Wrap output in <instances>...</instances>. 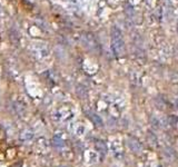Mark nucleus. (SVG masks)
<instances>
[{
  "instance_id": "obj_2",
  "label": "nucleus",
  "mask_w": 178,
  "mask_h": 167,
  "mask_svg": "<svg viewBox=\"0 0 178 167\" xmlns=\"http://www.w3.org/2000/svg\"><path fill=\"white\" fill-rule=\"evenodd\" d=\"M81 42L90 51H98L99 50L97 40H96V38L93 37V35H91V33H84L81 36Z\"/></svg>"
},
{
  "instance_id": "obj_5",
  "label": "nucleus",
  "mask_w": 178,
  "mask_h": 167,
  "mask_svg": "<svg viewBox=\"0 0 178 167\" xmlns=\"http://www.w3.org/2000/svg\"><path fill=\"white\" fill-rule=\"evenodd\" d=\"M76 92H77V95L80 97L81 99H85V98H87V96H88L87 89H86L84 86H78L77 89H76Z\"/></svg>"
},
{
  "instance_id": "obj_7",
  "label": "nucleus",
  "mask_w": 178,
  "mask_h": 167,
  "mask_svg": "<svg viewBox=\"0 0 178 167\" xmlns=\"http://www.w3.org/2000/svg\"><path fill=\"white\" fill-rule=\"evenodd\" d=\"M156 105L159 109H165L166 104L163 98H156Z\"/></svg>"
},
{
  "instance_id": "obj_4",
  "label": "nucleus",
  "mask_w": 178,
  "mask_h": 167,
  "mask_svg": "<svg viewBox=\"0 0 178 167\" xmlns=\"http://www.w3.org/2000/svg\"><path fill=\"white\" fill-rule=\"evenodd\" d=\"M89 118H90V120L93 121V124L97 126V127H102V126H104L102 119L100 118V116H99V115H97L96 113H90V114H89Z\"/></svg>"
},
{
  "instance_id": "obj_6",
  "label": "nucleus",
  "mask_w": 178,
  "mask_h": 167,
  "mask_svg": "<svg viewBox=\"0 0 178 167\" xmlns=\"http://www.w3.org/2000/svg\"><path fill=\"white\" fill-rule=\"evenodd\" d=\"M10 38L15 44H17L18 40H19V33L16 31V30H11L10 31Z\"/></svg>"
},
{
  "instance_id": "obj_3",
  "label": "nucleus",
  "mask_w": 178,
  "mask_h": 167,
  "mask_svg": "<svg viewBox=\"0 0 178 167\" xmlns=\"http://www.w3.org/2000/svg\"><path fill=\"white\" fill-rule=\"evenodd\" d=\"M127 144H128V146H129V148L132 149V153L139 154L140 151H141V146H140V144L138 143V140H136L134 138H128Z\"/></svg>"
},
{
  "instance_id": "obj_1",
  "label": "nucleus",
  "mask_w": 178,
  "mask_h": 167,
  "mask_svg": "<svg viewBox=\"0 0 178 167\" xmlns=\"http://www.w3.org/2000/svg\"><path fill=\"white\" fill-rule=\"evenodd\" d=\"M110 35H111V47H113L114 52L118 57L124 56V54H125V41H124L123 33H121L120 29L117 28V27H113Z\"/></svg>"
}]
</instances>
